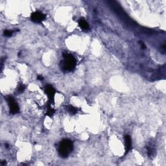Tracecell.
Segmentation results:
<instances>
[{
  "instance_id": "6da1fadb",
  "label": "cell",
  "mask_w": 166,
  "mask_h": 166,
  "mask_svg": "<svg viewBox=\"0 0 166 166\" xmlns=\"http://www.w3.org/2000/svg\"><path fill=\"white\" fill-rule=\"evenodd\" d=\"M76 67V60L72 55L68 53L63 54V60L60 62L61 70L64 72H72Z\"/></svg>"
},
{
  "instance_id": "7a4b0ae2",
  "label": "cell",
  "mask_w": 166,
  "mask_h": 166,
  "mask_svg": "<svg viewBox=\"0 0 166 166\" xmlns=\"http://www.w3.org/2000/svg\"><path fill=\"white\" fill-rule=\"evenodd\" d=\"M73 149V142L68 139H64L59 143V154L62 158H67Z\"/></svg>"
},
{
  "instance_id": "3957f363",
  "label": "cell",
  "mask_w": 166,
  "mask_h": 166,
  "mask_svg": "<svg viewBox=\"0 0 166 166\" xmlns=\"http://www.w3.org/2000/svg\"><path fill=\"white\" fill-rule=\"evenodd\" d=\"M6 100H7V103H8V106L10 108V112L12 114H16L17 113L19 112L20 108L18 106L17 103L15 101L14 99L12 96H8L6 97Z\"/></svg>"
},
{
  "instance_id": "277c9868",
  "label": "cell",
  "mask_w": 166,
  "mask_h": 166,
  "mask_svg": "<svg viewBox=\"0 0 166 166\" xmlns=\"http://www.w3.org/2000/svg\"><path fill=\"white\" fill-rule=\"evenodd\" d=\"M46 15L43 14L42 12L39 11H36L32 13L31 16V20L34 22V23H41L42 21H44L46 19Z\"/></svg>"
},
{
  "instance_id": "5b68a950",
  "label": "cell",
  "mask_w": 166,
  "mask_h": 166,
  "mask_svg": "<svg viewBox=\"0 0 166 166\" xmlns=\"http://www.w3.org/2000/svg\"><path fill=\"white\" fill-rule=\"evenodd\" d=\"M45 92L48 97L49 102L52 103L54 101V97L55 95V90L54 89V88L51 85L47 84L45 87Z\"/></svg>"
},
{
  "instance_id": "8992f818",
  "label": "cell",
  "mask_w": 166,
  "mask_h": 166,
  "mask_svg": "<svg viewBox=\"0 0 166 166\" xmlns=\"http://www.w3.org/2000/svg\"><path fill=\"white\" fill-rule=\"evenodd\" d=\"M125 151L126 153L130 151L132 147V140H131V138L129 135H126L125 136Z\"/></svg>"
},
{
  "instance_id": "52a82bcc",
  "label": "cell",
  "mask_w": 166,
  "mask_h": 166,
  "mask_svg": "<svg viewBox=\"0 0 166 166\" xmlns=\"http://www.w3.org/2000/svg\"><path fill=\"white\" fill-rule=\"evenodd\" d=\"M79 27L81 28L83 30H84V31H88L90 29V27H89V25L88 24V23L86 22V21L81 18L79 20Z\"/></svg>"
},
{
  "instance_id": "ba28073f",
  "label": "cell",
  "mask_w": 166,
  "mask_h": 166,
  "mask_svg": "<svg viewBox=\"0 0 166 166\" xmlns=\"http://www.w3.org/2000/svg\"><path fill=\"white\" fill-rule=\"evenodd\" d=\"M54 113H55V110H54V109L51 107L50 105H49L48 107H47V112H46V115L49 116V117H51V116L54 114Z\"/></svg>"
},
{
  "instance_id": "9c48e42d",
  "label": "cell",
  "mask_w": 166,
  "mask_h": 166,
  "mask_svg": "<svg viewBox=\"0 0 166 166\" xmlns=\"http://www.w3.org/2000/svg\"><path fill=\"white\" fill-rule=\"evenodd\" d=\"M68 109L69 112H70V114H75L77 112V109L73 106H69L68 107Z\"/></svg>"
},
{
  "instance_id": "30bf717a",
  "label": "cell",
  "mask_w": 166,
  "mask_h": 166,
  "mask_svg": "<svg viewBox=\"0 0 166 166\" xmlns=\"http://www.w3.org/2000/svg\"><path fill=\"white\" fill-rule=\"evenodd\" d=\"M25 89V86L21 84H20V86L18 87V91L19 93H21V92H23V91H24Z\"/></svg>"
},
{
  "instance_id": "8fae6325",
  "label": "cell",
  "mask_w": 166,
  "mask_h": 166,
  "mask_svg": "<svg viewBox=\"0 0 166 166\" xmlns=\"http://www.w3.org/2000/svg\"><path fill=\"white\" fill-rule=\"evenodd\" d=\"M12 33H13V32L12 31H10V30H5V31H4V35L6 36H12Z\"/></svg>"
},
{
  "instance_id": "7c38bea8",
  "label": "cell",
  "mask_w": 166,
  "mask_h": 166,
  "mask_svg": "<svg viewBox=\"0 0 166 166\" xmlns=\"http://www.w3.org/2000/svg\"><path fill=\"white\" fill-rule=\"evenodd\" d=\"M140 44H141V46H142V49H145V48H146V46H145V44H143V42H140Z\"/></svg>"
},
{
  "instance_id": "4fadbf2b",
  "label": "cell",
  "mask_w": 166,
  "mask_h": 166,
  "mask_svg": "<svg viewBox=\"0 0 166 166\" xmlns=\"http://www.w3.org/2000/svg\"><path fill=\"white\" fill-rule=\"evenodd\" d=\"M38 80H43V77L42 76H40V75H39V76H38Z\"/></svg>"
},
{
  "instance_id": "5bb4252c",
  "label": "cell",
  "mask_w": 166,
  "mask_h": 166,
  "mask_svg": "<svg viewBox=\"0 0 166 166\" xmlns=\"http://www.w3.org/2000/svg\"><path fill=\"white\" fill-rule=\"evenodd\" d=\"M1 164L2 165V166H5V164H6V162H1Z\"/></svg>"
}]
</instances>
